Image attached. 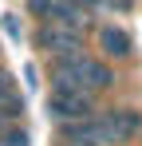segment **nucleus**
Segmentation results:
<instances>
[{"instance_id":"nucleus-2","label":"nucleus","mask_w":142,"mask_h":146,"mask_svg":"<svg viewBox=\"0 0 142 146\" xmlns=\"http://www.w3.org/2000/svg\"><path fill=\"white\" fill-rule=\"evenodd\" d=\"M36 48L47 59H63V55H75V51H87V32L63 28V24H36Z\"/></svg>"},{"instance_id":"nucleus-1","label":"nucleus","mask_w":142,"mask_h":146,"mask_svg":"<svg viewBox=\"0 0 142 146\" xmlns=\"http://www.w3.org/2000/svg\"><path fill=\"white\" fill-rule=\"evenodd\" d=\"M115 67L99 55H87V51H75V55H63V59H51L47 67V83L51 91H87V95H103L115 87Z\"/></svg>"},{"instance_id":"nucleus-3","label":"nucleus","mask_w":142,"mask_h":146,"mask_svg":"<svg viewBox=\"0 0 142 146\" xmlns=\"http://www.w3.org/2000/svg\"><path fill=\"white\" fill-rule=\"evenodd\" d=\"M99 111V95H87V91H51L47 95V115L55 126L63 122H79Z\"/></svg>"},{"instance_id":"nucleus-5","label":"nucleus","mask_w":142,"mask_h":146,"mask_svg":"<svg viewBox=\"0 0 142 146\" xmlns=\"http://www.w3.org/2000/svg\"><path fill=\"white\" fill-rule=\"evenodd\" d=\"M4 126H12V122H8V119H4V115H0V130H4Z\"/></svg>"},{"instance_id":"nucleus-4","label":"nucleus","mask_w":142,"mask_h":146,"mask_svg":"<svg viewBox=\"0 0 142 146\" xmlns=\"http://www.w3.org/2000/svg\"><path fill=\"white\" fill-rule=\"evenodd\" d=\"M95 48H99L103 59H134L138 44H134V36H130V28H126V24L107 20V24L95 28Z\"/></svg>"}]
</instances>
